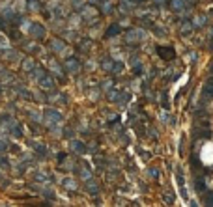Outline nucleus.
Wrapping results in <instances>:
<instances>
[{
	"label": "nucleus",
	"mask_w": 213,
	"mask_h": 207,
	"mask_svg": "<svg viewBox=\"0 0 213 207\" xmlns=\"http://www.w3.org/2000/svg\"><path fill=\"white\" fill-rule=\"evenodd\" d=\"M22 69H24V71H32V69H34V62H32V60H24Z\"/></svg>",
	"instance_id": "5701e85b"
},
{
	"label": "nucleus",
	"mask_w": 213,
	"mask_h": 207,
	"mask_svg": "<svg viewBox=\"0 0 213 207\" xmlns=\"http://www.w3.org/2000/svg\"><path fill=\"white\" fill-rule=\"evenodd\" d=\"M0 170H9V161L6 159V155H0Z\"/></svg>",
	"instance_id": "6ab92c4d"
},
{
	"label": "nucleus",
	"mask_w": 213,
	"mask_h": 207,
	"mask_svg": "<svg viewBox=\"0 0 213 207\" xmlns=\"http://www.w3.org/2000/svg\"><path fill=\"white\" fill-rule=\"evenodd\" d=\"M118 97H120V92L118 90H110L109 92V99L110 101H118Z\"/></svg>",
	"instance_id": "b1692460"
},
{
	"label": "nucleus",
	"mask_w": 213,
	"mask_h": 207,
	"mask_svg": "<svg viewBox=\"0 0 213 207\" xmlns=\"http://www.w3.org/2000/svg\"><path fill=\"white\" fill-rule=\"evenodd\" d=\"M65 67H67L69 73H79V69H80V67H79V62H77L75 58H69V60L65 62Z\"/></svg>",
	"instance_id": "1a4fd4ad"
},
{
	"label": "nucleus",
	"mask_w": 213,
	"mask_h": 207,
	"mask_svg": "<svg viewBox=\"0 0 213 207\" xmlns=\"http://www.w3.org/2000/svg\"><path fill=\"white\" fill-rule=\"evenodd\" d=\"M28 148H32L39 157H47V146L45 144H39V142H34V140H26Z\"/></svg>",
	"instance_id": "20e7f679"
},
{
	"label": "nucleus",
	"mask_w": 213,
	"mask_h": 207,
	"mask_svg": "<svg viewBox=\"0 0 213 207\" xmlns=\"http://www.w3.org/2000/svg\"><path fill=\"white\" fill-rule=\"evenodd\" d=\"M9 134L15 136V138H21V136H22V127H21L19 123H15V125L9 129Z\"/></svg>",
	"instance_id": "ddd939ff"
},
{
	"label": "nucleus",
	"mask_w": 213,
	"mask_h": 207,
	"mask_svg": "<svg viewBox=\"0 0 213 207\" xmlns=\"http://www.w3.org/2000/svg\"><path fill=\"white\" fill-rule=\"evenodd\" d=\"M202 200H204V207H213V192L211 191H206L202 194Z\"/></svg>",
	"instance_id": "f8f14e48"
},
{
	"label": "nucleus",
	"mask_w": 213,
	"mask_h": 207,
	"mask_svg": "<svg viewBox=\"0 0 213 207\" xmlns=\"http://www.w3.org/2000/svg\"><path fill=\"white\" fill-rule=\"evenodd\" d=\"M65 47H64V43L62 41H58V39H52V50L54 52H62Z\"/></svg>",
	"instance_id": "dca6fc26"
},
{
	"label": "nucleus",
	"mask_w": 213,
	"mask_h": 207,
	"mask_svg": "<svg viewBox=\"0 0 213 207\" xmlns=\"http://www.w3.org/2000/svg\"><path fill=\"white\" fill-rule=\"evenodd\" d=\"M32 28H34L32 34H34L36 37H43V35H45V28H41L39 24H32Z\"/></svg>",
	"instance_id": "2eb2a0df"
},
{
	"label": "nucleus",
	"mask_w": 213,
	"mask_h": 207,
	"mask_svg": "<svg viewBox=\"0 0 213 207\" xmlns=\"http://www.w3.org/2000/svg\"><path fill=\"white\" fill-rule=\"evenodd\" d=\"M195 189H196V192H200V194H204V192L208 191V189H206V181H204V177L198 176V177L195 179Z\"/></svg>",
	"instance_id": "9d476101"
},
{
	"label": "nucleus",
	"mask_w": 213,
	"mask_h": 207,
	"mask_svg": "<svg viewBox=\"0 0 213 207\" xmlns=\"http://www.w3.org/2000/svg\"><path fill=\"white\" fill-rule=\"evenodd\" d=\"M77 174H79V177H80V179H84V181H90V179H94V176H92V170L88 168V164H80Z\"/></svg>",
	"instance_id": "423d86ee"
},
{
	"label": "nucleus",
	"mask_w": 213,
	"mask_h": 207,
	"mask_svg": "<svg viewBox=\"0 0 213 207\" xmlns=\"http://www.w3.org/2000/svg\"><path fill=\"white\" fill-rule=\"evenodd\" d=\"M39 86H41L43 90H52V88H54V82H52L51 77H43V78H39Z\"/></svg>",
	"instance_id": "9b49d317"
},
{
	"label": "nucleus",
	"mask_w": 213,
	"mask_h": 207,
	"mask_svg": "<svg viewBox=\"0 0 213 207\" xmlns=\"http://www.w3.org/2000/svg\"><path fill=\"white\" fill-rule=\"evenodd\" d=\"M62 120H64V116H62L58 110H54V108H47V110H43V123H45L47 127L58 125Z\"/></svg>",
	"instance_id": "f257e3e1"
},
{
	"label": "nucleus",
	"mask_w": 213,
	"mask_h": 207,
	"mask_svg": "<svg viewBox=\"0 0 213 207\" xmlns=\"http://www.w3.org/2000/svg\"><path fill=\"white\" fill-rule=\"evenodd\" d=\"M127 101H129V93H120V97H118L116 103H118V105H125Z\"/></svg>",
	"instance_id": "4be33fe9"
},
{
	"label": "nucleus",
	"mask_w": 213,
	"mask_h": 207,
	"mask_svg": "<svg viewBox=\"0 0 213 207\" xmlns=\"http://www.w3.org/2000/svg\"><path fill=\"white\" fill-rule=\"evenodd\" d=\"M86 192H88V194H92V196H97V194H99V185H97V181H95V179L86 181Z\"/></svg>",
	"instance_id": "6e6552de"
},
{
	"label": "nucleus",
	"mask_w": 213,
	"mask_h": 207,
	"mask_svg": "<svg viewBox=\"0 0 213 207\" xmlns=\"http://www.w3.org/2000/svg\"><path fill=\"white\" fill-rule=\"evenodd\" d=\"M71 151L75 155H84V153H88V146L82 140H71Z\"/></svg>",
	"instance_id": "7ed1b4c3"
},
{
	"label": "nucleus",
	"mask_w": 213,
	"mask_h": 207,
	"mask_svg": "<svg viewBox=\"0 0 213 207\" xmlns=\"http://www.w3.org/2000/svg\"><path fill=\"white\" fill-rule=\"evenodd\" d=\"M163 198H165V202H167V204H170V205L174 204V192H172V191H167V192L163 194Z\"/></svg>",
	"instance_id": "a211bd4d"
},
{
	"label": "nucleus",
	"mask_w": 213,
	"mask_h": 207,
	"mask_svg": "<svg viewBox=\"0 0 213 207\" xmlns=\"http://www.w3.org/2000/svg\"><path fill=\"white\" fill-rule=\"evenodd\" d=\"M148 174H150L152 177H159V170H157V168H150V170H148Z\"/></svg>",
	"instance_id": "bb28decb"
},
{
	"label": "nucleus",
	"mask_w": 213,
	"mask_h": 207,
	"mask_svg": "<svg viewBox=\"0 0 213 207\" xmlns=\"http://www.w3.org/2000/svg\"><path fill=\"white\" fill-rule=\"evenodd\" d=\"M94 13H95V9H94V7H84V9H82V17H84V19L92 17Z\"/></svg>",
	"instance_id": "412c9836"
},
{
	"label": "nucleus",
	"mask_w": 213,
	"mask_h": 207,
	"mask_svg": "<svg viewBox=\"0 0 213 207\" xmlns=\"http://www.w3.org/2000/svg\"><path fill=\"white\" fill-rule=\"evenodd\" d=\"M118 32H120V26H118V24H114V26H110V28H109L107 35H114V34H118Z\"/></svg>",
	"instance_id": "393cba45"
},
{
	"label": "nucleus",
	"mask_w": 213,
	"mask_h": 207,
	"mask_svg": "<svg viewBox=\"0 0 213 207\" xmlns=\"http://www.w3.org/2000/svg\"><path fill=\"white\" fill-rule=\"evenodd\" d=\"M0 49H2V50H4V49H7V39H6L2 34H0Z\"/></svg>",
	"instance_id": "a878e982"
},
{
	"label": "nucleus",
	"mask_w": 213,
	"mask_h": 207,
	"mask_svg": "<svg viewBox=\"0 0 213 207\" xmlns=\"http://www.w3.org/2000/svg\"><path fill=\"white\" fill-rule=\"evenodd\" d=\"M34 181L36 183H47L49 181V176L47 174H41V172H36L34 174Z\"/></svg>",
	"instance_id": "4468645a"
},
{
	"label": "nucleus",
	"mask_w": 213,
	"mask_h": 207,
	"mask_svg": "<svg viewBox=\"0 0 213 207\" xmlns=\"http://www.w3.org/2000/svg\"><path fill=\"white\" fill-rule=\"evenodd\" d=\"M62 185H64L67 191H71V192H75V191L79 189V183H77V179H73V177H64V179H62Z\"/></svg>",
	"instance_id": "0eeeda50"
},
{
	"label": "nucleus",
	"mask_w": 213,
	"mask_h": 207,
	"mask_svg": "<svg viewBox=\"0 0 213 207\" xmlns=\"http://www.w3.org/2000/svg\"><path fill=\"white\" fill-rule=\"evenodd\" d=\"M0 179H2V176H0Z\"/></svg>",
	"instance_id": "cd10ccee"
},
{
	"label": "nucleus",
	"mask_w": 213,
	"mask_h": 207,
	"mask_svg": "<svg viewBox=\"0 0 213 207\" xmlns=\"http://www.w3.org/2000/svg\"><path fill=\"white\" fill-rule=\"evenodd\" d=\"M7 151H9V144H7V140L0 138V155H6Z\"/></svg>",
	"instance_id": "f3484780"
},
{
	"label": "nucleus",
	"mask_w": 213,
	"mask_h": 207,
	"mask_svg": "<svg viewBox=\"0 0 213 207\" xmlns=\"http://www.w3.org/2000/svg\"><path fill=\"white\" fill-rule=\"evenodd\" d=\"M213 97V77H210L208 80H206V84L202 86V105L206 103V101H210Z\"/></svg>",
	"instance_id": "f03ea898"
},
{
	"label": "nucleus",
	"mask_w": 213,
	"mask_h": 207,
	"mask_svg": "<svg viewBox=\"0 0 213 207\" xmlns=\"http://www.w3.org/2000/svg\"><path fill=\"white\" fill-rule=\"evenodd\" d=\"M157 54H159L163 60H172V58L176 56V52H174L172 47H157Z\"/></svg>",
	"instance_id": "39448f33"
},
{
	"label": "nucleus",
	"mask_w": 213,
	"mask_h": 207,
	"mask_svg": "<svg viewBox=\"0 0 213 207\" xmlns=\"http://www.w3.org/2000/svg\"><path fill=\"white\" fill-rule=\"evenodd\" d=\"M73 134H75V131H73L71 127H65V129L62 131V136H65V138H69V140H73Z\"/></svg>",
	"instance_id": "aec40b11"
}]
</instances>
